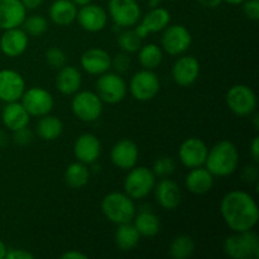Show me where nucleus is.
<instances>
[{
    "label": "nucleus",
    "instance_id": "1",
    "mask_svg": "<svg viewBox=\"0 0 259 259\" xmlns=\"http://www.w3.org/2000/svg\"><path fill=\"white\" fill-rule=\"evenodd\" d=\"M220 212L225 224L233 232L252 230L259 219V209L255 200L248 192L234 190L223 197Z\"/></svg>",
    "mask_w": 259,
    "mask_h": 259
},
{
    "label": "nucleus",
    "instance_id": "2",
    "mask_svg": "<svg viewBox=\"0 0 259 259\" xmlns=\"http://www.w3.org/2000/svg\"><path fill=\"white\" fill-rule=\"evenodd\" d=\"M239 164V152L234 143L222 141L207 152L205 166L206 169L217 177H227L234 174Z\"/></svg>",
    "mask_w": 259,
    "mask_h": 259
},
{
    "label": "nucleus",
    "instance_id": "3",
    "mask_svg": "<svg viewBox=\"0 0 259 259\" xmlns=\"http://www.w3.org/2000/svg\"><path fill=\"white\" fill-rule=\"evenodd\" d=\"M101 211L109 222L119 225L133 220L136 205L125 192H110L101 201Z\"/></svg>",
    "mask_w": 259,
    "mask_h": 259
},
{
    "label": "nucleus",
    "instance_id": "4",
    "mask_svg": "<svg viewBox=\"0 0 259 259\" xmlns=\"http://www.w3.org/2000/svg\"><path fill=\"white\" fill-rule=\"evenodd\" d=\"M224 252L233 259H258L259 238L253 230L230 235L224 240Z\"/></svg>",
    "mask_w": 259,
    "mask_h": 259
},
{
    "label": "nucleus",
    "instance_id": "5",
    "mask_svg": "<svg viewBox=\"0 0 259 259\" xmlns=\"http://www.w3.org/2000/svg\"><path fill=\"white\" fill-rule=\"evenodd\" d=\"M156 185V176L153 171L147 167H137L129 169L124 180V192L131 199L139 200L148 196Z\"/></svg>",
    "mask_w": 259,
    "mask_h": 259
},
{
    "label": "nucleus",
    "instance_id": "6",
    "mask_svg": "<svg viewBox=\"0 0 259 259\" xmlns=\"http://www.w3.org/2000/svg\"><path fill=\"white\" fill-rule=\"evenodd\" d=\"M71 109L73 115L81 121L93 123L100 118L103 113V100L93 91H77L73 94Z\"/></svg>",
    "mask_w": 259,
    "mask_h": 259
},
{
    "label": "nucleus",
    "instance_id": "7",
    "mask_svg": "<svg viewBox=\"0 0 259 259\" xmlns=\"http://www.w3.org/2000/svg\"><path fill=\"white\" fill-rule=\"evenodd\" d=\"M225 100L228 108L238 116L252 115L258 104L254 91L249 86L242 83L232 86L227 93Z\"/></svg>",
    "mask_w": 259,
    "mask_h": 259
},
{
    "label": "nucleus",
    "instance_id": "8",
    "mask_svg": "<svg viewBox=\"0 0 259 259\" xmlns=\"http://www.w3.org/2000/svg\"><path fill=\"white\" fill-rule=\"evenodd\" d=\"M126 83L118 73L105 72L96 81V94L103 103L118 104L124 100L126 95Z\"/></svg>",
    "mask_w": 259,
    "mask_h": 259
},
{
    "label": "nucleus",
    "instance_id": "9",
    "mask_svg": "<svg viewBox=\"0 0 259 259\" xmlns=\"http://www.w3.org/2000/svg\"><path fill=\"white\" fill-rule=\"evenodd\" d=\"M161 83L158 76L153 70H142L134 73L129 83V90L132 96L138 101H149L154 99L158 94Z\"/></svg>",
    "mask_w": 259,
    "mask_h": 259
},
{
    "label": "nucleus",
    "instance_id": "10",
    "mask_svg": "<svg viewBox=\"0 0 259 259\" xmlns=\"http://www.w3.org/2000/svg\"><path fill=\"white\" fill-rule=\"evenodd\" d=\"M108 9L118 27H134L141 20V8L137 0H109Z\"/></svg>",
    "mask_w": 259,
    "mask_h": 259
},
{
    "label": "nucleus",
    "instance_id": "11",
    "mask_svg": "<svg viewBox=\"0 0 259 259\" xmlns=\"http://www.w3.org/2000/svg\"><path fill=\"white\" fill-rule=\"evenodd\" d=\"M162 35V47L171 56H179L186 52L192 43L191 33L186 27L180 24L167 25Z\"/></svg>",
    "mask_w": 259,
    "mask_h": 259
},
{
    "label": "nucleus",
    "instance_id": "12",
    "mask_svg": "<svg viewBox=\"0 0 259 259\" xmlns=\"http://www.w3.org/2000/svg\"><path fill=\"white\" fill-rule=\"evenodd\" d=\"M22 105L30 116H43L52 111L55 101L52 95L42 88H30L20 98Z\"/></svg>",
    "mask_w": 259,
    "mask_h": 259
},
{
    "label": "nucleus",
    "instance_id": "13",
    "mask_svg": "<svg viewBox=\"0 0 259 259\" xmlns=\"http://www.w3.org/2000/svg\"><path fill=\"white\" fill-rule=\"evenodd\" d=\"M207 152H209V148L206 144L200 138L192 137L182 142L179 148V157L181 163L191 169L205 164Z\"/></svg>",
    "mask_w": 259,
    "mask_h": 259
},
{
    "label": "nucleus",
    "instance_id": "14",
    "mask_svg": "<svg viewBox=\"0 0 259 259\" xmlns=\"http://www.w3.org/2000/svg\"><path fill=\"white\" fill-rule=\"evenodd\" d=\"M25 91V81L14 70H0V100L4 103L19 101Z\"/></svg>",
    "mask_w": 259,
    "mask_h": 259
},
{
    "label": "nucleus",
    "instance_id": "15",
    "mask_svg": "<svg viewBox=\"0 0 259 259\" xmlns=\"http://www.w3.org/2000/svg\"><path fill=\"white\" fill-rule=\"evenodd\" d=\"M200 75V63L192 56H182L172 67V78L182 88H189L196 82Z\"/></svg>",
    "mask_w": 259,
    "mask_h": 259
},
{
    "label": "nucleus",
    "instance_id": "16",
    "mask_svg": "<svg viewBox=\"0 0 259 259\" xmlns=\"http://www.w3.org/2000/svg\"><path fill=\"white\" fill-rule=\"evenodd\" d=\"M138 157V147L133 141H129V139H121L116 142L110 152V158L114 166L120 169H125V171H129L134 166H137Z\"/></svg>",
    "mask_w": 259,
    "mask_h": 259
},
{
    "label": "nucleus",
    "instance_id": "17",
    "mask_svg": "<svg viewBox=\"0 0 259 259\" xmlns=\"http://www.w3.org/2000/svg\"><path fill=\"white\" fill-rule=\"evenodd\" d=\"M169 22H171V15H169L168 10L161 7L152 8L151 12H148L142 18L141 23L134 30L143 39L151 33L163 30L169 24Z\"/></svg>",
    "mask_w": 259,
    "mask_h": 259
},
{
    "label": "nucleus",
    "instance_id": "18",
    "mask_svg": "<svg viewBox=\"0 0 259 259\" xmlns=\"http://www.w3.org/2000/svg\"><path fill=\"white\" fill-rule=\"evenodd\" d=\"M77 19L78 24L82 27V29L88 32L95 33L100 32L106 27L108 23V14L101 8L100 5L96 4H88L85 7H81L80 10H77Z\"/></svg>",
    "mask_w": 259,
    "mask_h": 259
},
{
    "label": "nucleus",
    "instance_id": "19",
    "mask_svg": "<svg viewBox=\"0 0 259 259\" xmlns=\"http://www.w3.org/2000/svg\"><path fill=\"white\" fill-rule=\"evenodd\" d=\"M154 197L161 207L166 210H175L181 204V190L174 180L164 177L154 185Z\"/></svg>",
    "mask_w": 259,
    "mask_h": 259
},
{
    "label": "nucleus",
    "instance_id": "20",
    "mask_svg": "<svg viewBox=\"0 0 259 259\" xmlns=\"http://www.w3.org/2000/svg\"><path fill=\"white\" fill-rule=\"evenodd\" d=\"M101 153V143L98 137L91 133L81 134L73 144V154L78 162L91 164L98 161Z\"/></svg>",
    "mask_w": 259,
    "mask_h": 259
},
{
    "label": "nucleus",
    "instance_id": "21",
    "mask_svg": "<svg viewBox=\"0 0 259 259\" xmlns=\"http://www.w3.org/2000/svg\"><path fill=\"white\" fill-rule=\"evenodd\" d=\"M28 43L29 39L24 29H20L19 27L12 28L3 33L0 38V50L8 57H19L25 52Z\"/></svg>",
    "mask_w": 259,
    "mask_h": 259
},
{
    "label": "nucleus",
    "instance_id": "22",
    "mask_svg": "<svg viewBox=\"0 0 259 259\" xmlns=\"http://www.w3.org/2000/svg\"><path fill=\"white\" fill-rule=\"evenodd\" d=\"M27 9L20 0H0V29L7 30L23 24Z\"/></svg>",
    "mask_w": 259,
    "mask_h": 259
},
{
    "label": "nucleus",
    "instance_id": "23",
    "mask_svg": "<svg viewBox=\"0 0 259 259\" xmlns=\"http://www.w3.org/2000/svg\"><path fill=\"white\" fill-rule=\"evenodd\" d=\"M81 67L90 75H103L111 68V57L105 50L90 48L81 56Z\"/></svg>",
    "mask_w": 259,
    "mask_h": 259
},
{
    "label": "nucleus",
    "instance_id": "24",
    "mask_svg": "<svg viewBox=\"0 0 259 259\" xmlns=\"http://www.w3.org/2000/svg\"><path fill=\"white\" fill-rule=\"evenodd\" d=\"M82 83L81 72L73 66H63L56 76V88L63 95H73L77 93Z\"/></svg>",
    "mask_w": 259,
    "mask_h": 259
},
{
    "label": "nucleus",
    "instance_id": "25",
    "mask_svg": "<svg viewBox=\"0 0 259 259\" xmlns=\"http://www.w3.org/2000/svg\"><path fill=\"white\" fill-rule=\"evenodd\" d=\"M214 176L209 171L202 168V166L191 168L185 179V186L190 192L195 195H204L212 189Z\"/></svg>",
    "mask_w": 259,
    "mask_h": 259
},
{
    "label": "nucleus",
    "instance_id": "26",
    "mask_svg": "<svg viewBox=\"0 0 259 259\" xmlns=\"http://www.w3.org/2000/svg\"><path fill=\"white\" fill-rule=\"evenodd\" d=\"M2 119L4 125L9 131L15 132L20 128L28 126L29 124L30 115L27 113L22 103L13 101V103H7L2 111Z\"/></svg>",
    "mask_w": 259,
    "mask_h": 259
},
{
    "label": "nucleus",
    "instance_id": "27",
    "mask_svg": "<svg viewBox=\"0 0 259 259\" xmlns=\"http://www.w3.org/2000/svg\"><path fill=\"white\" fill-rule=\"evenodd\" d=\"M77 17V7L71 0H55L50 8V18L56 25L65 27Z\"/></svg>",
    "mask_w": 259,
    "mask_h": 259
},
{
    "label": "nucleus",
    "instance_id": "28",
    "mask_svg": "<svg viewBox=\"0 0 259 259\" xmlns=\"http://www.w3.org/2000/svg\"><path fill=\"white\" fill-rule=\"evenodd\" d=\"M134 227L141 237L152 238L157 235L161 230V220L154 212L149 210H142L134 215Z\"/></svg>",
    "mask_w": 259,
    "mask_h": 259
},
{
    "label": "nucleus",
    "instance_id": "29",
    "mask_svg": "<svg viewBox=\"0 0 259 259\" xmlns=\"http://www.w3.org/2000/svg\"><path fill=\"white\" fill-rule=\"evenodd\" d=\"M139 240H141V235L133 224L131 223L119 224L115 232V244L119 249L123 252L133 250L138 245Z\"/></svg>",
    "mask_w": 259,
    "mask_h": 259
},
{
    "label": "nucleus",
    "instance_id": "30",
    "mask_svg": "<svg viewBox=\"0 0 259 259\" xmlns=\"http://www.w3.org/2000/svg\"><path fill=\"white\" fill-rule=\"evenodd\" d=\"M63 124L60 118L55 115H43L40 116L37 124V134L43 141H55L62 134Z\"/></svg>",
    "mask_w": 259,
    "mask_h": 259
},
{
    "label": "nucleus",
    "instance_id": "31",
    "mask_svg": "<svg viewBox=\"0 0 259 259\" xmlns=\"http://www.w3.org/2000/svg\"><path fill=\"white\" fill-rule=\"evenodd\" d=\"M90 179V171L88 164L82 162H75L71 163L65 171V182L71 189H82L86 186Z\"/></svg>",
    "mask_w": 259,
    "mask_h": 259
},
{
    "label": "nucleus",
    "instance_id": "32",
    "mask_svg": "<svg viewBox=\"0 0 259 259\" xmlns=\"http://www.w3.org/2000/svg\"><path fill=\"white\" fill-rule=\"evenodd\" d=\"M138 60L142 67L146 70H154L161 65L163 60V53L162 50L154 43H148L146 46H142L138 51Z\"/></svg>",
    "mask_w": 259,
    "mask_h": 259
},
{
    "label": "nucleus",
    "instance_id": "33",
    "mask_svg": "<svg viewBox=\"0 0 259 259\" xmlns=\"http://www.w3.org/2000/svg\"><path fill=\"white\" fill-rule=\"evenodd\" d=\"M195 250V243L190 235L182 234L175 238L169 245V254L175 259H186L192 255Z\"/></svg>",
    "mask_w": 259,
    "mask_h": 259
},
{
    "label": "nucleus",
    "instance_id": "34",
    "mask_svg": "<svg viewBox=\"0 0 259 259\" xmlns=\"http://www.w3.org/2000/svg\"><path fill=\"white\" fill-rule=\"evenodd\" d=\"M118 45L123 52L136 53L142 47V38L137 34L134 29H126L119 34Z\"/></svg>",
    "mask_w": 259,
    "mask_h": 259
},
{
    "label": "nucleus",
    "instance_id": "35",
    "mask_svg": "<svg viewBox=\"0 0 259 259\" xmlns=\"http://www.w3.org/2000/svg\"><path fill=\"white\" fill-rule=\"evenodd\" d=\"M22 25L24 27V32L28 35H32V37H40L48 29V22L43 15H30L28 18L25 17Z\"/></svg>",
    "mask_w": 259,
    "mask_h": 259
},
{
    "label": "nucleus",
    "instance_id": "36",
    "mask_svg": "<svg viewBox=\"0 0 259 259\" xmlns=\"http://www.w3.org/2000/svg\"><path fill=\"white\" fill-rule=\"evenodd\" d=\"M175 169H176V162H175L174 158H171V157H159L154 161L152 171H153L156 177L164 179V177L171 176Z\"/></svg>",
    "mask_w": 259,
    "mask_h": 259
},
{
    "label": "nucleus",
    "instance_id": "37",
    "mask_svg": "<svg viewBox=\"0 0 259 259\" xmlns=\"http://www.w3.org/2000/svg\"><path fill=\"white\" fill-rule=\"evenodd\" d=\"M46 61L50 65V67L60 70L67 62V56L61 48L51 47L46 51Z\"/></svg>",
    "mask_w": 259,
    "mask_h": 259
},
{
    "label": "nucleus",
    "instance_id": "38",
    "mask_svg": "<svg viewBox=\"0 0 259 259\" xmlns=\"http://www.w3.org/2000/svg\"><path fill=\"white\" fill-rule=\"evenodd\" d=\"M14 136H13V141L14 143H17L18 146L24 147V146H29L30 143L33 142V132L30 131L28 126H24V128H20L18 131L13 132Z\"/></svg>",
    "mask_w": 259,
    "mask_h": 259
},
{
    "label": "nucleus",
    "instance_id": "39",
    "mask_svg": "<svg viewBox=\"0 0 259 259\" xmlns=\"http://www.w3.org/2000/svg\"><path fill=\"white\" fill-rule=\"evenodd\" d=\"M111 67L119 73H123L129 70L131 67V58H129L128 53H118L114 58H111Z\"/></svg>",
    "mask_w": 259,
    "mask_h": 259
},
{
    "label": "nucleus",
    "instance_id": "40",
    "mask_svg": "<svg viewBox=\"0 0 259 259\" xmlns=\"http://www.w3.org/2000/svg\"><path fill=\"white\" fill-rule=\"evenodd\" d=\"M243 12L248 19L257 22L259 19V0H245L243 3Z\"/></svg>",
    "mask_w": 259,
    "mask_h": 259
},
{
    "label": "nucleus",
    "instance_id": "41",
    "mask_svg": "<svg viewBox=\"0 0 259 259\" xmlns=\"http://www.w3.org/2000/svg\"><path fill=\"white\" fill-rule=\"evenodd\" d=\"M7 259H34V254L24 249H9L5 255Z\"/></svg>",
    "mask_w": 259,
    "mask_h": 259
},
{
    "label": "nucleus",
    "instance_id": "42",
    "mask_svg": "<svg viewBox=\"0 0 259 259\" xmlns=\"http://www.w3.org/2000/svg\"><path fill=\"white\" fill-rule=\"evenodd\" d=\"M258 177V171L257 167L254 166H248L245 167L244 172H243V179L245 180L247 182H253L255 181Z\"/></svg>",
    "mask_w": 259,
    "mask_h": 259
},
{
    "label": "nucleus",
    "instance_id": "43",
    "mask_svg": "<svg viewBox=\"0 0 259 259\" xmlns=\"http://www.w3.org/2000/svg\"><path fill=\"white\" fill-rule=\"evenodd\" d=\"M250 156L254 162L259 161V137H254L250 143Z\"/></svg>",
    "mask_w": 259,
    "mask_h": 259
},
{
    "label": "nucleus",
    "instance_id": "44",
    "mask_svg": "<svg viewBox=\"0 0 259 259\" xmlns=\"http://www.w3.org/2000/svg\"><path fill=\"white\" fill-rule=\"evenodd\" d=\"M61 259H88V255L77 250H68L61 255Z\"/></svg>",
    "mask_w": 259,
    "mask_h": 259
},
{
    "label": "nucleus",
    "instance_id": "45",
    "mask_svg": "<svg viewBox=\"0 0 259 259\" xmlns=\"http://www.w3.org/2000/svg\"><path fill=\"white\" fill-rule=\"evenodd\" d=\"M20 2H22V4L24 5V8L27 10L37 9V8H39L43 4V0H20Z\"/></svg>",
    "mask_w": 259,
    "mask_h": 259
},
{
    "label": "nucleus",
    "instance_id": "46",
    "mask_svg": "<svg viewBox=\"0 0 259 259\" xmlns=\"http://www.w3.org/2000/svg\"><path fill=\"white\" fill-rule=\"evenodd\" d=\"M199 4H201L204 8H207V9H215V8L219 7L222 4L223 0H197Z\"/></svg>",
    "mask_w": 259,
    "mask_h": 259
},
{
    "label": "nucleus",
    "instance_id": "47",
    "mask_svg": "<svg viewBox=\"0 0 259 259\" xmlns=\"http://www.w3.org/2000/svg\"><path fill=\"white\" fill-rule=\"evenodd\" d=\"M7 252H8V248L7 245L4 244V243L0 240V259H5V255H7Z\"/></svg>",
    "mask_w": 259,
    "mask_h": 259
},
{
    "label": "nucleus",
    "instance_id": "48",
    "mask_svg": "<svg viewBox=\"0 0 259 259\" xmlns=\"http://www.w3.org/2000/svg\"><path fill=\"white\" fill-rule=\"evenodd\" d=\"M76 7H85V5L90 4L91 0H71Z\"/></svg>",
    "mask_w": 259,
    "mask_h": 259
},
{
    "label": "nucleus",
    "instance_id": "49",
    "mask_svg": "<svg viewBox=\"0 0 259 259\" xmlns=\"http://www.w3.org/2000/svg\"><path fill=\"white\" fill-rule=\"evenodd\" d=\"M8 143V136L3 131H0V147H4Z\"/></svg>",
    "mask_w": 259,
    "mask_h": 259
},
{
    "label": "nucleus",
    "instance_id": "50",
    "mask_svg": "<svg viewBox=\"0 0 259 259\" xmlns=\"http://www.w3.org/2000/svg\"><path fill=\"white\" fill-rule=\"evenodd\" d=\"M223 2L228 3V4L230 5H239V4H243L245 0H223Z\"/></svg>",
    "mask_w": 259,
    "mask_h": 259
},
{
    "label": "nucleus",
    "instance_id": "51",
    "mask_svg": "<svg viewBox=\"0 0 259 259\" xmlns=\"http://www.w3.org/2000/svg\"><path fill=\"white\" fill-rule=\"evenodd\" d=\"M258 120H259V116L255 114L254 118H253V123H254V128L257 129V131L259 129V121Z\"/></svg>",
    "mask_w": 259,
    "mask_h": 259
},
{
    "label": "nucleus",
    "instance_id": "52",
    "mask_svg": "<svg viewBox=\"0 0 259 259\" xmlns=\"http://www.w3.org/2000/svg\"><path fill=\"white\" fill-rule=\"evenodd\" d=\"M158 4H159V0H151V2H149V5H151L152 8H157L158 7Z\"/></svg>",
    "mask_w": 259,
    "mask_h": 259
}]
</instances>
